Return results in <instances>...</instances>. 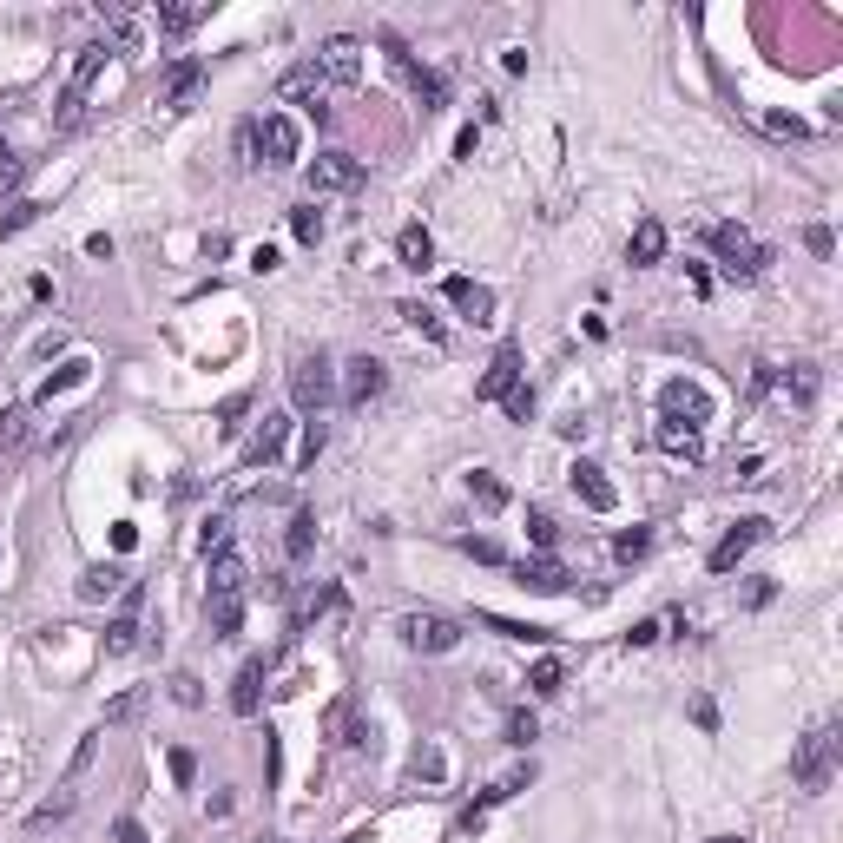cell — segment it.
Returning <instances> with one entry per match:
<instances>
[{"instance_id": "obj_10", "label": "cell", "mask_w": 843, "mask_h": 843, "mask_svg": "<svg viewBox=\"0 0 843 843\" xmlns=\"http://www.w3.org/2000/svg\"><path fill=\"white\" fill-rule=\"evenodd\" d=\"M764 534H771V521H758V514H751V521H738V527H732V534H725V541H718V547H712V573H732V567H738V560H745V554H751V547H758V541H764Z\"/></svg>"}, {"instance_id": "obj_51", "label": "cell", "mask_w": 843, "mask_h": 843, "mask_svg": "<svg viewBox=\"0 0 843 843\" xmlns=\"http://www.w3.org/2000/svg\"><path fill=\"white\" fill-rule=\"evenodd\" d=\"M653 639H659V620H639L633 633H626V646H653Z\"/></svg>"}, {"instance_id": "obj_21", "label": "cell", "mask_w": 843, "mask_h": 843, "mask_svg": "<svg viewBox=\"0 0 843 843\" xmlns=\"http://www.w3.org/2000/svg\"><path fill=\"white\" fill-rule=\"evenodd\" d=\"M514 580H521V587H534V593H560V587H567V567H560V560H521V567H514Z\"/></svg>"}, {"instance_id": "obj_5", "label": "cell", "mask_w": 843, "mask_h": 843, "mask_svg": "<svg viewBox=\"0 0 843 843\" xmlns=\"http://www.w3.org/2000/svg\"><path fill=\"white\" fill-rule=\"evenodd\" d=\"M317 73H323V86H356L363 80V40H356V33H330V40H323L317 47Z\"/></svg>"}, {"instance_id": "obj_26", "label": "cell", "mask_w": 843, "mask_h": 843, "mask_svg": "<svg viewBox=\"0 0 843 843\" xmlns=\"http://www.w3.org/2000/svg\"><path fill=\"white\" fill-rule=\"evenodd\" d=\"M468 494H475V501H481L488 514H501V508H508V488H501V481H494L488 468H475V475H468Z\"/></svg>"}, {"instance_id": "obj_48", "label": "cell", "mask_w": 843, "mask_h": 843, "mask_svg": "<svg viewBox=\"0 0 843 843\" xmlns=\"http://www.w3.org/2000/svg\"><path fill=\"white\" fill-rule=\"evenodd\" d=\"M764 132H778V139H804V119H784V112H771V119H764Z\"/></svg>"}, {"instance_id": "obj_42", "label": "cell", "mask_w": 843, "mask_h": 843, "mask_svg": "<svg viewBox=\"0 0 843 843\" xmlns=\"http://www.w3.org/2000/svg\"><path fill=\"white\" fill-rule=\"evenodd\" d=\"M20 178H27V159H14V152H0V191H20Z\"/></svg>"}, {"instance_id": "obj_31", "label": "cell", "mask_w": 843, "mask_h": 843, "mask_svg": "<svg viewBox=\"0 0 843 843\" xmlns=\"http://www.w3.org/2000/svg\"><path fill=\"white\" fill-rule=\"evenodd\" d=\"M60 817H73V791H60V797H47V804H40V811L27 817L33 830H47V824H60Z\"/></svg>"}, {"instance_id": "obj_19", "label": "cell", "mask_w": 843, "mask_h": 843, "mask_svg": "<svg viewBox=\"0 0 843 843\" xmlns=\"http://www.w3.org/2000/svg\"><path fill=\"white\" fill-rule=\"evenodd\" d=\"M323 738H330V745H356V738H363V718H356L350 699H330V705H323Z\"/></svg>"}, {"instance_id": "obj_40", "label": "cell", "mask_w": 843, "mask_h": 843, "mask_svg": "<svg viewBox=\"0 0 843 843\" xmlns=\"http://www.w3.org/2000/svg\"><path fill=\"white\" fill-rule=\"evenodd\" d=\"M238 159L244 165H264V152H257V119H244V126H238Z\"/></svg>"}, {"instance_id": "obj_28", "label": "cell", "mask_w": 843, "mask_h": 843, "mask_svg": "<svg viewBox=\"0 0 843 843\" xmlns=\"http://www.w3.org/2000/svg\"><path fill=\"white\" fill-rule=\"evenodd\" d=\"M132 646H139V620H132V613H119V620L106 626V653H132Z\"/></svg>"}, {"instance_id": "obj_18", "label": "cell", "mask_w": 843, "mask_h": 843, "mask_svg": "<svg viewBox=\"0 0 843 843\" xmlns=\"http://www.w3.org/2000/svg\"><path fill=\"white\" fill-rule=\"evenodd\" d=\"M626 257H633L639 271H646V264H659V257H666V224H659V218H639V224H633V244H626Z\"/></svg>"}, {"instance_id": "obj_23", "label": "cell", "mask_w": 843, "mask_h": 843, "mask_svg": "<svg viewBox=\"0 0 843 843\" xmlns=\"http://www.w3.org/2000/svg\"><path fill=\"white\" fill-rule=\"evenodd\" d=\"M659 448L679 455V462H699V429H685V422H666V415H659Z\"/></svg>"}, {"instance_id": "obj_33", "label": "cell", "mask_w": 843, "mask_h": 843, "mask_svg": "<svg viewBox=\"0 0 843 843\" xmlns=\"http://www.w3.org/2000/svg\"><path fill=\"white\" fill-rule=\"evenodd\" d=\"M198 20H205V7H159V27L165 33H191Z\"/></svg>"}, {"instance_id": "obj_44", "label": "cell", "mask_w": 843, "mask_h": 843, "mask_svg": "<svg viewBox=\"0 0 843 843\" xmlns=\"http://www.w3.org/2000/svg\"><path fill=\"white\" fill-rule=\"evenodd\" d=\"M172 699H178V705H205V692H198V679H191V672H178V679H172Z\"/></svg>"}, {"instance_id": "obj_37", "label": "cell", "mask_w": 843, "mask_h": 843, "mask_svg": "<svg viewBox=\"0 0 843 843\" xmlns=\"http://www.w3.org/2000/svg\"><path fill=\"white\" fill-rule=\"evenodd\" d=\"M541 738V718L534 712H508V745H534Z\"/></svg>"}, {"instance_id": "obj_50", "label": "cell", "mask_w": 843, "mask_h": 843, "mask_svg": "<svg viewBox=\"0 0 843 843\" xmlns=\"http://www.w3.org/2000/svg\"><path fill=\"white\" fill-rule=\"evenodd\" d=\"M508 415H514V422H527V415H534V389H514V396H508Z\"/></svg>"}, {"instance_id": "obj_39", "label": "cell", "mask_w": 843, "mask_h": 843, "mask_svg": "<svg viewBox=\"0 0 843 843\" xmlns=\"http://www.w3.org/2000/svg\"><path fill=\"white\" fill-rule=\"evenodd\" d=\"M646 547H653V534H646V527H626L620 541H613V554H620V560H639Z\"/></svg>"}, {"instance_id": "obj_47", "label": "cell", "mask_w": 843, "mask_h": 843, "mask_svg": "<svg viewBox=\"0 0 843 843\" xmlns=\"http://www.w3.org/2000/svg\"><path fill=\"white\" fill-rule=\"evenodd\" d=\"M112 843H152V837H145L139 817H119V824H112Z\"/></svg>"}, {"instance_id": "obj_27", "label": "cell", "mask_w": 843, "mask_h": 843, "mask_svg": "<svg viewBox=\"0 0 843 843\" xmlns=\"http://www.w3.org/2000/svg\"><path fill=\"white\" fill-rule=\"evenodd\" d=\"M119 587H126V573H119V567H93L80 580V600H106V593H119Z\"/></svg>"}, {"instance_id": "obj_8", "label": "cell", "mask_w": 843, "mask_h": 843, "mask_svg": "<svg viewBox=\"0 0 843 843\" xmlns=\"http://www.w3.org/2000/svg\"><path fill=\"white\" fill-rule=\"evenodd\" d=\"M257 152H264V165H297V152H303L297 119L290 112H264L257 119Z\"/></svg>"}, {"instance_id": "obj_36", "label": "cell", "mask_w": 843, "mask_h": 843, "mask_svg": "<svg viewBox=\"0 0 843 843\" xmlns=\"http://www.w3.org/2000/svg\"><path fill=\"white\" fill-rule=\"evenodd\" d=\"M290 231H297V244H317L323 238V218L310 205H297V211H290Z\"/></svg>"}, {"instance_id": "obj_30", "label": "cell", "mask_w": 843, "mask_h": 843, "mask_svg": "<svg viewBox=\"0 0 843 843\" xmlns=\"http://www.w3.org/2000/svg\"><path fill=\"white\" fill-rule=\"evenodd\" d=\"M20 442H27V409H7L0 415V455H14Z\"/></svg>"}, {"instance_id": "obj_35", "label": "cell", "mask_w": 843, "mask_h": 843, "mask_svg": "<svg viewBox=\"0 0 843 843\" xmlns=\"http://www.w3.org/2000/svg\"><path fill=\"white\" fill-rule=\"evenodd\" d=\"M396 317H402V323H415V330L429 336V343H442V323H435L429 310H422V303H396Z\"/></svg>"}, {"instance_id": "obj_11", "label": "cell", "mask_w": 843, "mask_h": 843, "mask_svg": "<svg viewBox=\"0 0 843 843\" xmlns=\"http://www.w3.org/2000/svg\"><path fill=\"white\" fill-rule=\"evenodd\" d=\"M514 389H521V356H514V350H494L488 376L475 382V396H481V402H508Z\"/></svg>"}, {"instance_id": "obj_32", "label": "cell", "mask_w": 843, "mask_h": 843, "mask_svg": "<svg viewBox=\"0 0 843 843\" xmlns=\"http://www.w3.org/2000/svg\"><path fill=\"white\" fill-rule=\"evenodd\" d=\"M139 712H145V692H119V699L106 705V725H132Z\"/></svg>"}, {"instance_id": "obj_22", "label": "cell", "mask_w": 843, "mask_h": 843, "mask_svg": "<svg viewBox=\"0 0 843 843\" xmlns=\"http://www.w3.org/2000/svg\"><path fill=\"white\" fill-rule=\"evenodd\" d=\"M198 86H205V66H198V60H178L172 80H165V106H191V99H198Z\"/></svg>"}, {"instance_id": "obj_13", "label": "cell", "mask_w": 843, "mask_h": 843, "mask_svg": "<svg viewBox=\"0 0 843 843\" xmlns=\"http://www.w3.org/2000/svg\"><path fill=\"white\" fill-rule=\"evenodd\" d=\"M284 435H290V415H264L251 435V448H244V468H271L277 455H284Z\"/></svg>"}, {"instance_id": "obj_17", "label": "cell", "mask_w": 843, "mask_h": 843, "mask_svg": "<svg viewBox=\"0 0 843 843\" xmlns=\"http://www.w3.org/2000/svg\"><path fill=\"white\" fill-rule=\"evenodd\" d=\"M396 73H402V80H409V93H415V106H422V112H442L448 106V80H442V73H429V66H396Z\"/></svg>"}, {"instance_id": "obj_6", "label": "cell", "mask_w": 843, "mask_h": 843, "mask_svg": "<svg viewBox=\"0 0 843 843\" xmlns=\"http://www.w3.org/2000/svg\"><path fill=\"white\" fill-rule=\"evenodd\" d=\"M659 415H666V422H685V429H705V422H712V396H705L699 382L672 376L666 389H659Z\"/></svg>"}, {"instance_id": "obj_15", "label": "cell", "mask_w": 843, "mask_h": 843, "mask_svg": "<svg viewBox=\"0 0 843 843\" xmlns=\"http://www.w3.org/2000/svg\"><path fill=\"white\" fill-rule=\"evenodd\" d=\"M257 705H264V659H244L238 679H231V712L257 718Z\"/></svg>"}, {"instance_id": "obj_2", "label": "cell", "mask_w": 843, "mask_h": 843, "mask_svg": "<svg viewBox=\"0 0 843 843\" xmlns=\"http://www.w3.org/2000/svg\"><path fill=\"white\" fill-rule=\"evenodd\" d=\"M712 251L725 257V277H738V284H751V277H764V264H771V251H764L758 238H751L745 224H712Z\"/></svg>"}, {"instance_id": "obj_16", "label": "cell", "mask_w": 843, "mask_h": 843, "mask_svg": "<svg viewBox=\"0 0 843 843\" xmlns=\"http://www.w3.org/2000/svg\"><path fill=\"white\" fill-rule=\"evenodd\" d=\"M244 580H251V573H244V554H238V547L211 554V600H238Z\"/></svg>"}, {"instance_id": "obj_3", "label": "cell", "mask_w": 843, "mask_h": 843, "mask_svg": "<svg viewBox=\"0 0 843 843\" xmlns=\"http://www.w3.org/2000/svg\"><path fill=\"white\" fill-rule=\"evenodd\" d=\"M336 396V376H330V356H297V369H290V402H297L303 415H323Z\"/></svg>"}, {"instance_id": "obj_53", "label": "cell", "mask_w": 843, "mask_h": 843, "mask_svg": "<svg viewBox=\"0 0 843 843\" xmlns=\"http://www.w3.org/2000/svg\"><path fill=\"white\" fill-rule=\"evenodd\" d=\"M712 843H745V837H712Z\"/></svg>"}, {"instance_id": "obj_38", "label": "cell", "mask_w": 843, "mask_h": 843, "mask_svg": "<svg viewBox=\"0 0 843 843\" xmlns=\"http://www.w3.org/2000/svg\"><path fill=\"white\" fill-rule=\"evenodd\" d=\"M33 218H40V205H33V198H20V205H7V218H0V231L14 238V231H27Z\"/></svg>"}, {"instance_id": "obj_4", "label": "cell", "mask_w": 843, "mask_h": 843, "mask_svg": "<svg viewBox=\"0 0 843 843\" xmlns=\"http://www.w3.org/2000/svg\"><path fill=\"white\" fill-rule=\"evenodd\" d=\"M402 633V646H409V653H455V646H462V626L455 620H442V613H409V620L396 626Z\"/></svg>"}, {"instance_id": "obj_46", "label": "cell", "mask_w": 843, "mask_h": 843, "mask_svg": "<svg viewBox=\"0 0 843 843\" xmlns=\"http://www.w3.org/2000/svg\"><path fill=\"white\" fill-rule=\"evenodd\" d=\"M165 764H172V784H191V778H198V758H191V751H172Z\"/></svg>"}, {"instance_id": "obj_7", "label": "cell", "mask_w": 843, "mask_h": 843, "mask_svg": "<svg viewBox=\"0 0 843 843\" xmlns=\"http://www.w3.org/2000/svg\"><path fill=\"white\" fill-rule=\"evenodd\" d=\"M363 178H369V165L350 159V152H317V159H310V191H317V198H330V191H356Z\"/></svg>"}, {"instance_id": "obj_20", "label": "cell", "mask_w": 843, "mask_h": 843, "mask_svg": "<svg viewBox=\"0 0 843 843\" xmlns=\"http://www.w3.org/2000/svg\"><path fill=\"white\" fill-rule=\"evenodd\" d=\"M396 257L409 264V271H429V264H435V238L422 231V224H402V231H396Z\"/></svg>"}, {"instance_id": "obj_24", "label": "cell", "mask_w": 843, "mask_h": 843, "mask_svg": "<svg viewBox=\"0 0 843 843\" xmlns=\"http://www.w3.org/2000/svg\"><path fill=\"white\" fill-rule=\"evenodd\" d=\"M310 547H317V514L303 508V514H290V534H284V554H290V560H303V554H310Z\"/></svg>"}, {"instance_id": "obj_43", "label": "cell", "mask_w": 843, "mask_h": 843, "mask_svg": "<svg viewBox=\"0 0 843 843\" xmlns=\"http://www.w3.org/2000/svg\"><path fill=\"white\" fill-rule=\"evenodd\" d=\"M317 455H323V415L303 429V468H317Z\"/></svg>"}, {"instance_id": "obj_41", "label": "cell", "mask_w": 843, "mask_h": 843, "mask_svg": "<svg viewBox=\"0 0 843 843\" xmlns=\"http://www.w3.org/2000/svg\"><path fill=\"white\" fill-rule=\"evenodd\" d=\"M527 541H534V547L547 554V547H554L560 534H554V521H547V514H527Z\"/></svg>"}, {"instance_id": "obj_49", "label": "cell", "mask_w": 843, "mask_h": 843, "mask_svg": "<svg viewBox=\"0 0 843 843\" xmlns=\"http://www.w3.org/2000/svg\"><path fill=\"white\" fill-rule=\"evenodd\" d=\"M804 244H811V251H817V257H830V251H837V238H830L824 224H811V231H804Z\"/></svg>"}, {"instance_id": "obj_29", "label": "cell", "mask_w": 843, "mask_h": 843, "mask_svg": "<svg viewBox=\"0 0 843 843\" xmlns=\"http://www.w3.org/2000/svg\"><path fill=\"white\" fill-rule=\"evenodd\" d=\"M238 626H244V606H238V600H211V633L231 639Z\"/></svg>"}, {"instance_id": "obj_52", "label": "cell", "mask_w": 843, "mask_h": 843, "mask_svg": "<svg viewBox=\"0 0 843 843\" xmlns=\"http://www.w3.org/2000/svg\"><path fill=\"white\" fill-rule=\"evenodd\" d=\"M244 409H251V402H244V396H231V402L218 409V422H224V429H238V415H244Z\"/></svg>"}, {"instance_id": "obj_25", "label": "cell", "mask_w": 843, "mask_h": 843, "mask_svg": "<svg viewBox=\"0 0 843 843\" xmlns=\"http://www.w3.org/2000/svg\"><path fill=\"white\" fill-rule=\"evenodd\" d=\"M560 685H567V666H560V659H534V672H527V692H534V699H554Z\"/></svg>"}, {"instance_id": "obj_1", "label": "cell", "mask_w": 843, "mask_h": 843, "mask_svg": "<svg viewBox=\"0 0 843 843\" xmlns=\"http://www.w3.org/2000/svg\"><path fill=\"white\" fill-rule=\"evenodd\" d=\"M837 718H817L811 732H804V745H797V764H791V778H797V791H824L830 778H837Z\"/></svg>"}, {"instance_id": "obj_9", "label": "cell", "mask_w": 843, "mask_h": 843, "mask_svg": "<svg viewBox=\"0 0 843 843\" xmlns=\"http://www.w3.org/2000/svg\"><path fill=\"white\" fill-rule=\"evenodd\" d=\"M382 389H389V369H382L376 356H356V363L343 369V402H350V409H363V402H376Z\"/></svg>"}, {"instance_id": "obj_12", "label": "cell", "mask_w": 843, "mask_h": 843, "mask_svg": "<svg viewBox=\"0 0 843 843\" xmlns=\"http://www.w3.org/2000/svg\"><path fill=\"white\" fill-rule=\"evenodd\" d=\"M567 475H573V494H580L593 514H613V501H620V494H613V481H606L600 462H573Z\"/></svg>"}, {"instance_id": "obj_14", "label": "cell", "mask_w": 843, "mask_h": 843, "mask_svg": "<svg viewBox=\"0 0 843 843\" xmlns=\"http://www.w3.org/2000/svg\"><path fill=\"white\" fill-rule=\"evenodd\" d=\"M448 303H455L468 323H494V290L475 284V277H448Z\"/></svg>"}, {"instance_id": "obj_34", "label": "cell", "mask_w": 843, "mask_h": 843, "mask_svg": "<svg viewBox=\"0 0 843 843\" xmlns=\"http://www.w3.org/2000/svg\"><path fill=\"white\" fill-rule=\"evenodd\" d=\"M481 626L501 639H547V626H521V620H494V613H481Z\"/></svg>"}, {"instance_id": "obj_45", "label": "cell", "mask_w": 843, "mask_h": 843, "mask_svg": "<svg viewBox=\"0 0 843 843\" xmlns=\"http://www.w3.org/2000/svg\"><path fill=\"white\" fill-rule=\"evenodd\" d=\"M231 547V521H205V554H224Z\"/></svg>"}]
</instances>
